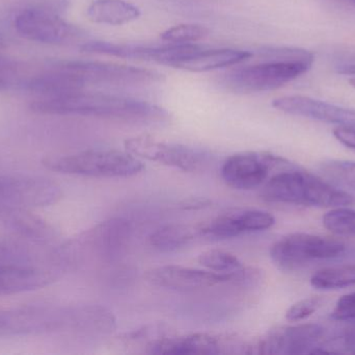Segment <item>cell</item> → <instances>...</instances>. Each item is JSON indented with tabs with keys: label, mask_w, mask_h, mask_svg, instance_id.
<instances>
[{
	"label": "cell",
	"mask_w": 355,
	"mask_h": 355,
	"mask_svg": "<svg viewBox=\"0 0 355 355\" xmlns=\"http://www.w3.org/2000/svg\"><path fill=\"white\" fill-rule=\"evenodd\" d=\"M60 188L43 177L23 175L0 176V208H37L56 204L62 198Z\"/></svg>",
	"instance_id": "obj_12"
},
{
	"label": "cell",
	"mask_w": 355,
	"mask_h": 355,
	"mask_svg": "<svg viewBox=\"0 0 355 355\" xmlns=\"http://www.w3.org/2000/svg\"><path fill=\"white\" fill-rule=\"evenodd\" d=\"M275 218L259 210H234L223 213L202 225L200 233L209 239L227 240L245 233L266 231L275 225Z\"/></svg>",
	"instance_id": "obj_15"
},
{
	"label": "cell",
	"mask_w": 355,
	"mask_h": 355,
	"mask_svg": "<svg viewBox=\"0 0 355 355\" xmlns=\"http://www.w3.org/2000/svg\"><path fill=\"white\" fill-rule=\"evenodd\" d=\"M311 67L306 63L269 60L232 71L225 75L223 85L235 93L272 91L302 76Z\"/></svg>",
	"instance_id": "obj_6"
},
{
	"label": "cell",
	"mask_w": 355,
	"mask_h": 355,
	"mask_svg": "<svg viewBox=\"0 0 355 355\" xmlns=\"http://www.w3.org/2000/svg\"><path fill=\"white\" fill-rule=\"evenodd\" d=\"M329 331L318 324L284 327L269 331L256 346L260 354H308L327 352Z\"/></svg>",
	"instance_id": "obj_9"
},
{
	"label": "cell",
	"mask_w": 355,
	"mask_h": 355,
	"mask_svg": "<svg viewBox=\"0 0 355 355\" xmlns=\"http://www.w3.org/2000/svg\"><path fill=\"white\" fill-rule=\"evenodd\" d=\"M29 254L15 244L0 240V265L28 266Z\"/></svg>",
	"instance_id": "obj_31"
},
{
	"label": "cell",
	"mask_w": 355,
	"mask_h": 355,
	"mask_svg": "<svg viewBox=\"0 0 355 355\" xmlns=\"http://www.w3.org/2000/svg\"><path fill=\"white\" fill-rule=\"evenodd\" d=\"M320 171L334 183L355 189V162L327 160L320 165Z\"/></svg>",
	"instance_id": "obj_29"
},
{
	"label": "cell",
	"mask_w": 355,
	"mask_h": 355,
	"mask_svg": "<svg viewBox=\"0 0 355 355\" xmlns=\"http://www.w3.org/2000/svg\"><path fill=\"white\" fill-rule=\"evenodd\" d=\"M334 320L355 322V293L342 296L331 313Z\"/></svg>",
	"instance_id": "obj_33"
},
{
	"label": "cell",
	"mask_w": 355,
	"mask_h": 355,
	"mask_svg": "<svg viewBox=\"0 0 355 355\" xmlns=\"http://www.w3.org/2000/svg\"><path fill=\"white\" fill-rule=\"evenodd\" d=\"M15 28L25 39L50 45L72 43L83 37L80 28L41 3L23 10L15 19Z\"/></svg>",
	"instance_id": "obj_8"
},
{
	"label": "cell",
	"mask_w": 355,
	"mask_h": 355,
	"mask_svg": "<svg viewBox=\"0 0 355 355\" xmlns=\"http://www.w3.org/2000/svg\"><path fill=\"white\" fill-rule=\"evenodd\" d=\"M53 279L50 273L31 266L0 265V295L39 289Z\"/></svg>",
	"instance_id": "obj_21"
},
{
	"label": "cell",
	"mask_w": 355,
	"mask_h": 355,
	"mask_svg": "<svg viewBox=\"0 0 355 355\" xmlns=\"http://www.w3.org/2000/svg\"><path fill=\"white\" fill-rule=\"evenodd\" d=\"M64 68L78 76L85 85H130L153 83L162 75L156 71L114 63L70 60L62 63Z\"/></svg>",
	"instance_id": "obj_13"
},
{
	"label": "cell",
	"mask_w": 355,
	"mask_h": 355,
	"mask_svg": "<svg viewBox=\"0 0 355 355\" xmlns=\"http://www.w3.org/2000/svg\"><path fill=\"white\" fill-rule=\"evenodd\" d=\"M132 227L126 219L112 218L96 225L87 233V243L96 258L101 261L116 260L130 242Z\"/></svg>",
	"instance_id": "obj_17"
},
{
	"label": "cell",
	"mask_w": 355,
	"mask_h": 355,
	"mask_svg": "<svg viewBox=\"0 0 355 355\" xmlns=\"http://www.w3.org/2000/svg\"><path fill=\"white\" fill-rule=\"evenodd\" d=\"M323 300L320 297H309L294 304L290 306L286 313V318L291 322L304 320L312 316L322 306Z\"/></svg>",
	"instance_id": "obj_30"
},
{
	"label": "cell",
	"mask_w": 355,
	"mask_h": 355,
	"mask_svg": "<svg viewBox=\"0 0 355 355\" xmlns=\"http://www.w3.org/2000/svg\"><path fill=\"white\" fill-rule=\"evenodd\" d=\"M3 42L0 40V92L10 89L18 75L16 63L2 54Z\"/></svg>",
	"instance_id": "obj_32"
},
{
	"label": "cell",
	"mask_w": 355,
	"mask_h": 355,
	"mask_svg": "<svg viewBox=\"0 0 355 355\" xmlns=\"http://www.w3.org/2000/svg\"><path fill=\"white\" fill-rule=\"evenodd\" d=\"M125 148L137 158L159 163L184 172L202 170L210 156L204 150L183 144L159 141L151 135H137L125 141Z\"/></svg>",
	"instance_id": "obj_7"
},
{
	"label": "cell",
	"mask_w": 355,
	"mask_h": 355,
	"mask_svg": "<svg viewBox=\"0 0 355 355\" xmlns=\"http://www.w3.org/2000/svg\"><path fill=\"white\" fill-rule=\"evenodd\" d=\"M141 15L139 6L126 0H95L87 10V18L92 22L114 26L132 22Z\"/></svg>",
	"instance_id": "obj_22"
},
{
	"label": "cell",
	"mask_w": 355,
	"mask_h": 355,
	"mask_svg": "<svg viewBox=\"0 0 355 355\" xmlns=\"http://www.w3.org/2000/svg\"><path fill=\"white\" fill-rule=\"evenodd\" d=\"M146 348V352L151 354H252L250 346L238 338L211 333L166 335L152 342Z\"/></svg>",
	"instance_id": "obj_11"
},
{
	"label": "cell",
	"mask_w": 355,
	"mask_h": 355,
	"mask_svg": "<svg viewBox=\"0 0 355 355\" xmlns=\"http://www.w3.org/2000/svg\"><path fill=\"white\" fill-rule=\"evenodd\" d=\"M336 139L346 147L355 150V129L339 126L334 129Z\"/></svg>",
	"instance_id": "obj_35"
},
{
	"label": "cell",
	"mask_w": 355,
	"mask_h": 355,
	"mask_svg": "<svg viewBox=\"0 0 355 355\" xmlns=\"http://www.w3.org/2000/svg\"><path fill=\"white\" fill-rule=\"evenodd\" d=\"M196 49L194 44H171L162 47L116 44L110 42H89L80 50L85 53L105 54L127 60H147L173 67L181 58L189 56Z\"/></svg>",
	"instance_id": "obj_14"
},
{
	"label": "cell",
	"mask_w": 355,
	"mask_h": 355,
	"mask_svg": "<svg viewBox=\"0 0 355 355\" xmlns=\"http://www.w3.org/2000/svg\"><path fill=\"white\" fill-rule=\"evenodd\" d=\"M43 165L49 170L80 176L130 177L145 169L143 162L130 152L116 149H93L60 158H47Z\"/></svg>",
	"instance_id": "obj_3"
},
{
	"label": "cell",
	"mask_w": 355,
	"mask_h": 355,
	"mask_svg": "<svg viewBox=\"0 0 355 355\" xmlns=\"http://www.w3.org/2000/svg\"><path fill=\"white\" fill-rule=\"evenodd\" d=\"M198 263L208 270L223 274H237L245 268L237 256L223 250L202 252L198 256Z\"/></svg>",
	"instance_id": "obj_25"
},
{
	"label": "cell",
	"mask_w": 355,
	"mask_h": 355,
	"mask_svg": "<svg viewBox=\"0 0 355 355\" xmlns=\"http://www.w3.org/2000/svg\"><path fill=\"white\" fill-rule=\"evenodd\" d=\"M31 110L43 115H78L95 118L153 122L168 118L164 108L143 100L102 93L73 92L54 98H42L31 104Z\"/></svg>",
	"instance_id": "obj_1"
},
{
	"label": "cell",
	"mask_w": 355,
	"mask_h": 355,
	"mask_svg": "<svg viewBox=\"0 0 355 355\" xmlns=\"http://www.w3.org/2000/svg\"><path fill=\"white\" fill-rule=\"evenodd\" d=\"M292 166L284 158L267 152H239L229 156L221 167V177L236 190L256 189L268 179L271 171Z\"/></svg>",
	"instance_id": "obj_10"
},
{
	"label": "cell",
	"mask_w": 355,
	"mask_h": 355,
	"mask_svg": "<svg viewBox=\"0 0 355 355\" xmlns=\"http://www.w3.org/2000/svg\"><path fill=\"white\" fill-rule=\"evenodd\" d=\"M340 1L345 2V3L350 4V6H355V0H340Z\"/></svg>",
	"instance_id": "obj_38"
},
{
	"label": "cell",
	"mask_w": 355,
	"mask_h": 355,
	"mask_svg": "<svg viewBox=\"0 0 355 355\" xmlns=\"http://www.w3.org/2000/svg\"><path fill=\"white\" fill-rule=\"evenodd\" d=\"M259 54L270 60L281 62H300L312 66L314 63V53L309 50L288 46H264L259 49Z\"/></svg>",
	"instance_id": "obj_28"
},
{
	"label": "cell",
	"mask_w": 355,
	"mask_h": 355,
	"mask_svg": "<svg viewBox=\"0 0 355 355\" xmlns=\"http://www.w3.org/2000/svg\"><path fill=\"white\" fill-rule=\"evenodd\" d=\"M259 279V271L244 268L237 274H223L184 266H162L150 269L146 273L148 283L154 287L180 292H193L219 285L254 286Z\"/></svg>",
	"instance_id": "obj_5"
},
{
	"label": "cell",
	"mask_w": 355,
	"mask_h": 355,
	"mask_svg": "<svg viewBox=\"0 0 355 355\" xmlns=\"http://www.w3.org/2000/svg\"><path fill=\"white\" fill-rule=\"evenodd\" d=\"M211 201L206 198H190L181 204L184 210H200L210 206Z\"/></svg>",
	"instance_id": "obj_37"
},
{
	"label": "cell",
	"mask_w": 355,
	"mask_h": 355,
	"mask_svg": "<svg viewBox=\"0 0 355 355\" xmlns=\"http://www.w3.org/2000/svg\"><path fill=\"white\" fill-rule=\"evenodd\" d=\"M0 222L10 231L39 243H49L56 238L51 225L24 208H0Z\"/></svg>",
	"instance_id": "obj_18"
},
{
	"label": "cell",
	"mask_w": 355,
	"mask_h": 355,
	"mask_svg": "<svg viewBox=\"0 0 355 355\" xmlns=\"http://www.w3.org/2000/svg\"><path fill=\"white\" fill-rule=\"evenodd\" d=\"M311 285L318 290H337L355 285V265L331 267L313 275Z\"/></svg>",
	"instance_id": "obj_24"
},
{
	"label": "cell",
	"mask_w": 355,
	"mask_h": 355,
	"mask_svg": "<svg viewBox=\"0 0 355 355\" xmlns=\"http://www.w3.org/2000/svg\"><path fill=\"white\" fill-rule=\"evenodd\" d=\"M194 239V231L183 224H168L156 229L149 238L153 249L162 254L178 251L189 245Z\"/></svg>",
	"instance_id": "obj_23"
},
{
	"label": "cell",
	"mask_w": 355,
	"mask_h": 355,
	"mask_svg": "<svg viewBox=\"0 0 355 355\" xmlns=\"http://www.w3.org/2000/svg\"><path fill=\"white\" fill-rule=\"evenodd\" d=\"M262 197L275 204L338 208L355 204V196L295 166L282 169L263 188Z\"/></svg>",
	"instance_id": "obj_2"
},
{
	"label": "cell",
	"mask_w": 355,
	"mask_h": 355,
	"mask_svg": "<svg viewBox=\"0 0 355 355\" xmlns=\"http://www.w3.org/2000/svg\"><path fill=\"white\" fill-rule=\"evenodd\" d=\"M254 53L246 50L204 49L200 47L187 58H182L174 68L190 72H208L217 69L227 68L250 60Z\"/></svg>",
	"instance_id": "obj_19"
},
{
	"label": "cell",
	"mask_w": 355,
	"mask_h": 355,
	"mask_svg": "<svg viewBox=\"0 0 355 355\" xmlns=\"http://www.w3.org/2000/svg\"><path fill=\"white\" fill-rule=\"evenodd\" d=\"M323 225L331 233L342 237H355V210L338 206L323 217Z\"/></svg>",
	"instance_id": "obj_26"
},
{
	"label": "cell",
	"mask_w": 355,
	"mask_h": 355,
	"mask_svg": "<svg viewBox=\"0 0 355 355\" xmlns=\"http://www.w3.org/2000/svg\"><path fill=\"white\" fill-rule=\"evenodd\" d=\"M272 106L286 114L321 122L355 129L354 108H343L308 96H283L273 100Z\"/></svg>",
	"instance_id": "obj_16"
},
{
	"label": "cell",
	"mask_w": 355,
	"mask_h": 355,
	"mask_svg": "<svg viewBox=\"0 0 355 355\" xmlns=\"http://www.w3.org/2000/svg\"><path fill=\"white\" fill-rule=\"evenodd\" d=\"M209 31L206 26L200 24H179L171 27L160 35L162 41L170 44H193L208 37Z\"/></svg>",
	"instance_id": "obj_27"
},
{
	"label": "cell",
	"mask_w": 355,
	"mask_h": 355,
	"mask_svg": "<svg viewBox=\"0 0 355 355\" xmlns=\"http://www.w3.org/2000/svg\"><path fill=\"white\" fill-rule=\"evenodd\" d=\"M336 346H337L338 352H341L342 349H345L348 352H355V329L347 331L340 337H336Z\"/></svg>",
	"instance_id": "obj_36"
},
{
	"label": "cell",
	"mask_w": 355,
	"mask_h": 355,
	"mask_svg": "<svg viewBox=\"0 0 355 355\" xmlns=\"http://www.w3.org/2000/svg\"><path fill=\"white\" fill-rule=\"evenodd\" d=\"M336 72L343 75L355 76V53L345 54L335 63Z\"/></svg>",
	"instance_id": "obj_34"
},
{
	"label": "cell",
	"mask_w": 355,
	"mask_h": 355,
	"mask_svg": "<svg viewBox=\"0 0 355 355\" xmlns=\"http://www.w3.org/2000/svg\"><path fill=\"white\" fill-rule=\"evenodd\" d=\"M349 83L350 85H352V87H354L355 89V76L349 79Z\"/></svg>",
	"instance_id": "obj_39"
},
{
	"label": "cell",
	"mask_w": 355,
	"mask_h": 355,
	"mask_svg": "<svg viewBox=\"0 0 355 355\" xmlns=\"http://www.w3.org/2000/svg\"><path fill=\"white\" fill-rule=\"evenodd\" d=\"M345 249V245L337 240L294 233L275 242L271 247L270 256L282 270L295 271L314 263L340 258Z\"/></svg>",
	"instance_id": "obj_4"
},
{
	"label": "cell",
	"mask_w": 355,
	"mask_h": 355,
	"mask_svg": "<svg viewBox=\"0 0 355 355\" xmlns=\"http://www.w3.org/2000/svg\"><path fill=\"white\" fill-rule=\"evenodd\" d=\"M83 81L62 64L53 70L37 75L27 83L31 93L42 98H54L85 89Z\"/></svg>",
	"instance_id": "obj_20"
}]
</instances>
